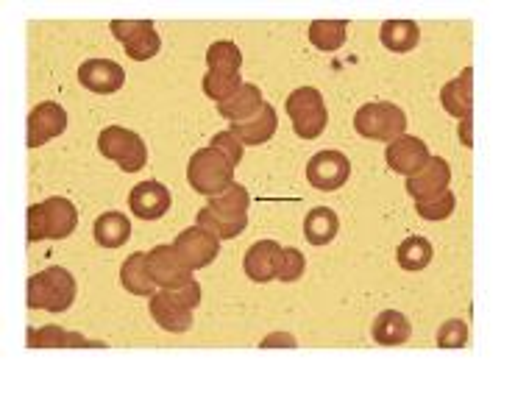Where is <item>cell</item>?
Listing matches in <instances>:
<instances>
[{"mask_svg": "<svg viewBox=\"0 0 515 418\" xmlns=\"http://www.w3.org/2000/svg\"><path fill=\"white\" fill-rule=\"evenodd\" d=\"M371 335L379 346H404L412 335L410 321L407 315L396 313V310H385V313L376 315Z\"/></svg>", "mask_w": 515, "mask_h": 418, "instance_id": "d4e9b609", "label": "cell"}, {"mask_svg": "<svg viewBox=\"0 0 515 418\" xmlns=\"http://www.w3.org/2000/svg\"><path fill=\"white\" fill-rule=\"evenodd\" d=\"M120 282H123V288L134 293V296H154L156 293V285L154 276H151V268H148V251H137V254H131L129 260L123 262V268H120Z\"/></svg>", "mask_w": 515, "mask_h": 418, "instance_id": "7402d4cb", "label": "cell"}, {"mask_svg": "<svg viewBox=\"0 0 515 418\" xmlns=\"http://www.w3.org/2000/svg\"><path fill=\"white\" fill-rule=\"evenodd\" d=\"M173 293H176V296H179L181 301H184V304H187V307H198V304H201V285H198V282H190V285H184V288H179V290H173Z\"/></svg>", "mask_w": 515, "mask_h": 418, "instance_id": "8d00e7d4", "label": "cell"}, {"mask_svg": "<svg viewBox=\"0 0 515 418\" xmlns=\"http://www.w3.org/2000/svg\"><path fill=\"white\" fill-rule=\"evenodd\" d=\"M429 157H432V154H429V148H426L424 140L407 137V134H401L393 143H387L385 151L387 168L393 170V173H401V176H415V173L429 162Z\"/></svg>", "mask_w": 515, "mask_h": 418, "instance_id": "9a60e30c", "label": "cell"}, {"mask_svg": "<svg viewBox=\"0 0 515 418\" xmlns=\"http://www.w3.org/2000/svg\"><path fill=\"white\" fill-rule=\"evenodd\" d=\"M78 81H81V87H87L90 92L112 95L126 84V73L112 59H87L84 65L78 67Z\"/></svg>", "mask_w": 515, "mask_h": 418, "instance_id": "2e32d148", "label": "cell"}, {"mask_svg": "<svg viewBox=\"0 0 515 418\" xmlns=\"http://www.w3.org/2000/svg\"><path fill=\"white\" fill-rule=\"evenodd\" d=\"M76 301V279L67 268H45L28 279V307L45 313H65Z\"/></svg>", "mask_w": 515, "mask_h": 418, "instance_id": "3957f363", "label": "cell"}, {"mask_svg": "<svg viewBox=\"0 0 515 418\" xmlns=\"http://www.w3.org/2000/svg\"><path fill=\"white\" fill-rule=\"evenodd\" d=\"M396 260L404 271H424L426 265L432 262V243L421 235L407 237L396 249Z\"/></svg>", "mask_w": 515, "mask_h": 418, "instance_id": "f1b7e54d", "label": "cell"}, {"mask_svg": "<svg viewBox=\"0 0 515 418\" xmlns=\"http://www.w3.org/2000/svg\"><path fill=\"white\" fill-rule=\"evenodd\" d=\"M67 112L65 106L56 101H42L31 109L28 115V148H39L53 137L65 134Z\"/></svg>", "mask_w": 515, "mask_h": 418, "instance_id": "5bb4252c", "label": "cell"}, {"mask_svg": "<svg viewBox=\"0 0 515 418\" xmlns=\"http://www.w3.org/2000/svg\"><path fill=\"white\" fill-rule=\"evenodd\" d=\"M109 31L115 34L117 42H123L129 59H134V62H148L162 48V40L154 31L151 20H112Z\"/></svg>", "mask_w": 515, "mask_h": 418, "instance_id": "ba28073f", "label": "cell"}, {"mask_svg": "<svg viewBox=\"0 0 515 418\" xmlns=\"http://www.w3.org/2000/svg\"><path fill=\"white\" fill-rule=\"evenodd\" d=\"M131 212L140 221H159L170 209V190L162 182H140L129 196Z\"/></svg>", "mask_w": 515, "mask_h": 418, "instance_id": "e0dca14e", "label": "cell"}, {"mask_svg": "<svg viewBox=\"0 0 515 418\" xmlns=\"http://www.w3.org/2000/svg\"><path fill=\"white\" fill-rule=\"evenodd\" d=\"M438 346L440 349H465L468 346V327L460 318H449L443 321L438 329Z\"/></svg>", "mask_w": 515, "mask_h": 418, "instance_id": "d6a6232c", "label": "cell"}, {"mask_svg": "<svg viewBox=\"0 0 515 418\" xmlns=\"http://www.w3.org/2000/svg\"><path fill=\"white\" fill-rule=\"evenodd\" d=\"M284 109L293 120V131L301 140H318L326 129V123H329L326 101L315 87H298L296 92H290Z\"/></svg>", "mask_w": 515, "mask_h": 418, "instance_id": "8992f818", "label": "cell"}, {"mask_svg": "<svg viewBox=\"0 0 515 418\" xmlns=\"http://www.w3.org/2000/svg\"><path fill=\"white\" fill-rule=\"evenodd\" d=\"M279 251H282V246H279L276 240H259V243H254L251 249L245 251L243 268L245 274H248V279H251V282H259V285L276 279V260H279Z\"/></svg>", "mask_w": 515, "mask_h": 418, "instance_id": "d6986e66", "label": "cell"}, {"mask_svg": "<svg viewBox=\"0 0 515 418\" xmlns=\"http://www.w3.org/2000/svg\"><path fill=\"white\" fill-rule=\"evenodd\" d=\"M440 104L449 112L451 118L465 120L474 112V67H465L457 79L443 84L440 90Z\"/></svg>", "mask_w": 515, "mask_h": 418, "instance_id": "ac0fdd59", "label": "cell"}, {"mask_svg": "<svg viewBox=\"0 0 515 418\" xmlns=\"http://www.w3.org/2000/svg\"><path fill=\"white\" fill-rule=\"evenodd\" d=\"M304 254L298 249H282L279 251V260H276V279L279 282H296L304 276Z\"/></svg>", "mask_w": 515, "mask_h": 418, "instance_id": "1f68e13d", "label": "cell"}, {"mask_svg": "<svg viewBox=\"0 0 515 418\" xmlns=\"http://www.w3.org/2000/svg\"><path fill=\"white\" fill-rule=\"evenodd\" d=\"M151 307V315L159 327L165 332H173V335H181V332H190L193 329V307H187L184 301L173 293V290H159L148 301Z\"/></svg>", "mask_w": 515, "mask_h": 418, "instance_id": "4fadbf2b", "label": "cell"}, {"mask_svg": "<svg viewBox=\"0 0 515 418\" xmlns=\"http://www.w3.org/2000/svg\"><path fill=\"white\" fill-rule=\"evenodd\" d=\"M148 268L156 285L165 290H179L193 282V268H187L173 246H156L148 251Z\"/></svg>", "mask_w": 515, "mask_h": 418, "instance_id": "30bf717a", "label": "cell"}, {"mask_svg": "<svg viewBox=\"0 0 515 418\" xmlns=\"http://www.w3.org/2000/svg\"><path fill=\"white\" fill-rule=\"evenodd\" d=\"M340 232V221L329 207H315L309 209L307 218H304V235L312 246H329Z\"/></svg>", "mask_w": 515, "mask_h": 418, "instance_id": "4316f807", "label": "cell"}, {"mask_svg": "<svg viewBox=\"0 0 515 418\" xmlns=\"http://www.w3.org/2000/svg\"><path fill=\"white\" fill-rule=\"evenodd\" d=\"M28 346L31 349H101L106 343L101 340H87L78 332H65L59 327H31L28 329Z\"/></svg>", "mask_w": 515, "mask_h": 418, "instance_id": "ffe728a7", "label": "cell"}, {"mask_svg": "<svg viewBox=\"0 0 515 418\" xmlns=\"http://www.w3.org/2000/svg\"><path fill=\"white\" fill-rule=\"evenodd\" d=\"M454 207H457V198H454L451 190H446L443 196H438L435 201H429V204H415L418 215H421L424 221H446V218H451Z\"/></svg>", "mask_w": 515, "mask_h": 418, "instance_id": "836d02e7", "label": "cell"}, {"mask_svg": "<svg viewBox=\"0 0 515 418\" xmlns=\"http://www.w3.org/2000/svg\"><path fill=\"white\" fill-rule=\"evenodd\" d=\"M351 176V165H348L346 154L340 151H321L307 162V179L315 190L332 193L340 190Z\"/></svg>", "mask_w": 515, "mask_h": 418, "instance_id": "8fae6325", "label": "cell"}, {"mask_svg": "<svg viewBox=\"0 0 515 418\" xmlns=\"http://www.w3.org/2000/svg\"><path fill=\"white\" fill-rule=\"evenodd\" d=\"M201 87H204L206 98H212V101H229L234 92L243 87V79H240V73H234V76H226V73H206L204 81H201Z\"/></svg>", "mask_w": 515, "mask_h": 418, "instance_id": "4dcf8cb0", "label": "cell"}, {"mask_svg": "<svg viewBox=\"0 0 515 418\" xmlns=\"http://www.w3.org/2000/svg\"><path fill=\"white\" fill-rule=\"evenodd\" d=\"M471 120L474 118L460 120V140H463V145H468V148L474 145V134H471V126H474V123H471Z\"/></svg>", "mask_w": 515, "mask_h": 418, "instance_id": "74e56055", "label": "cell"}, {"mask_svg": "<svg viewBox=\"0 0 515 418\" xmlns=\"http://www.w3.org/2000/svg\"><path fill=\"white\" fill-rule=\"evenodd\" d=\"M449 182V162L440 157H429V162L415 176H407V193L415 198V204H429V201H435L449 190Z\"/></svg>", "mask_w": 515, "mask_h": 418, "instance_id": "7c38bea8", "label": "cell"}, {"mask_svg": "<svg viewBox=\"0 0 515 418\" xmlns=\"http://www.w3.org/2000/svg\"><path fill=\"white\" fill-rule=\"evenodd\" d=\"M92 235H95V243L103 249H120L129 243L131 221L123 212H103L92 226Z\"/></svg>", "mask_w": 515, "mask_h": 418, "instance_id": "cb8c5ba5", "label": "cell"}, {"mask_svg": "<svg viewBox=\"0 0 515 418\" xmlns=\"http://www.w3.org/2000/svg\"><path fill=\"white\" fill-rule=\"evenodd\" d=\"M187 182L201 196H218L229 184H234V165L209 145V148H201L190 157Z\"/></svg>", "mask_w": 515, "mask_h": 418, "instance_id": "277c9868", "label": "cell"}, {"mask_svg": "<svg viewBox=\"0 0 515 418\" xmlns=\"http://www.w3.org/2000/svg\"><path fill=\"white\" fill-rule=\"evenodd\" d=\"M98 151L106 159L117 162L126 173H137L148 162V148L142 143L140 134L123 129V126H106L98 137Z\"/></svg>", "mask_w": 515, "mask_h": 418, "instance_id": "52a82bcc", "label": "cell"}, {"mask_svg": "<svg viewBox=\"0 0 515 418\" xmlns=\"http://www.w3.org/2000/svg\"><path fill=\"white\" fill-rule=\"evenodd\" d=\"M309 42L323 53H332V51H340L343 48V42H346V34H348V23L346 20H315V23H309Z\"/></svg>", "mask_w": 515, "mask_h": 418, "instance_id": "83f0119b", "label": "cell"}, {"mask_svg": "<svg viewBox=\"0 0 515 418\" xmlns=\"http://www.w3.org/2000/svg\"><path fill=\"white\" fill-rule=\"evenodd\" d=\"M212 148L220 151V154H223V157L229 159L234 168H237V165H240V159H243L245 145H243V140L237 137V134H232V131H220V134L212 137Z\"/></svg>", "mask_w": 515, "mask_h": 418, "instance_id": "e575fe53", "label": "cell"}, {"mask_svg": "<svg viewBox=\"0 0 515 418\" xmlns=\"http://www.w3.org/2000/svg\"><path fill=\"white\" fill-rule=\"evenodd\" d=\"M232 134H237L243 145H265L271 143V137L279 129V120H276V109L271 104H262L257 115H251L248 120L240 123H229Z\"/></svg>", "mask_w": 515, "mask_h": 418, "instance_id": "44dd1931", "label": "cell"}, {"mask_svg": "<svg viewBox=\"0 0 515 418\" xmlns=\"http://www.w3.org/2000/svg\"><path fill=\"white\" fill-rule=\"evenodd\" d=\"M206 65H209V73H226V76H234L240 73L243 67V53L234 42H215L209 45L206 51Z\"/></svg>", "mask_w": 515, "mask_h": 418, "instance_id": "f546056e", "label": "cell"}, {"mask_svg": "<svg viewBox=\"0 0 515 418\" xmlns=\"http://www.w3.org/2000/svg\"><path fill=\"white\" fill-rule=\"evenodd\" d=\"M259 346H262V349H296L298 340L293 338L290 332H271Z\"/></svg>", "mask_w": 515, "mask_h": 418, "instance_id": "d590c367", "label": "cell"}, {"mask_svg": "<svg viewBox=\"0 0 515 418\" xmlns=\"http://www.w3.org/2000/svg\"><path fill=\"white\" fill-rule=\"evenodd\" d=\"M262 104H265V101H262V92H259L257 84L243 81V87L234 92L229 101L218 104V112L229 120V123H240V120H248L251 115H257L259 109H262Z\"/></svg>", "mask_w": 515, "mask_h": 418, "instance_id": "603a6c76", "label": "cell"}, {"mask_svg": "<svg viewBox=\"0 0 515 418\" xmlns=\"http://www.w3.org/2000/svg\"><path fill=\"white\" fill-rule=\"evenodd\" d=\"M354 129L365 140H382V143H393L407 131V115L399 106L390 101H374L357 109L354 115Z\"/></svg>", "mask_w": 515, "mask_h": 418, "instance_id": "5b68a950", "label": "cell"}, {"mask_svg": "<svg viewBox=\"0 0 515 418\" xmlns=\"http://www.w3.org/2000/svg\"><path fill=\"white\" fill-rule=\"evenodd\" d=\"M248 207H251L248 190L243 184H229L223 193L209 198V207L198 212V226H204L206 232H212L220 240H234L248 226Z\"/></svg>", "mask_w": 515, "mask_h": 418, "instance_id": "6da1fadb", "label": "cell"}, {"mask_svg": "<svg viewBox=\"0 0 515 418\" xmlns=\"http://www.w3.org/2000/svg\"><path fill=\"white\" fill-rule=\"evenodd\" d=\"M78 209L62 196L45 198L42 204L28 207V243L39 240H65L76 232Z\"/></svg>", "mask_w": 515, "mask_h": 418, "instance_id": "7a4b0ae2", "label": "cell"}, {"mask_svg": "<svg viewBox=\"0 0 515 418\" xmlns=\"http://www.w3.org/2000/svg\"><path fill=\"white\" fill-rule=\"evenodd\" d=\"M379 40L387 51L410 53L421 42V28L412 20H387L379 28Z\"/></svg>", "mask_w": 515, "mask_h": 418, "instance_id": "484cf974", "label": "cell"}, {"mask_svg": "<svg viewBox=\"0 0 515 418\" xmlns=\"http://www.w3.org/2000/svg\"><path fill=\"white\" fill-rule=\"evenodd\" d=\"M173 249L187 262V268L198 271V268H206L215 262V257L220 254V237L206 232L204 226H190L173 240Z\"/></svg>", "mask_w": 515, "mask_h": 418, "instance_id": "9c48e42d", "label": "cell"}]
</instances>
